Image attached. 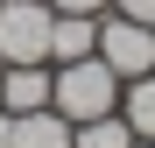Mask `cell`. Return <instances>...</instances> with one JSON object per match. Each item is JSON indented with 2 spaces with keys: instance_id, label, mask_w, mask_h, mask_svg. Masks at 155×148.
Returning <instances> with one entry per match:
<instances>
[{
  "instance_id": "12",
  "label": "cell",
  "mask_w": 155,
  "mask_h": 148,
  "mask_svg": "<svg viewBox=\"0 0 155 148\" xmlns=\"http://www.w3.org/2000/svg\"><path fill=\"white\" fill-rule=\"evenodd\" d=\"M148 64H155V28H148Z\"/></svg>"
},
{
  "instance_id": "8",
  "label": "cell",
  "mask_w": 155,
  "mask_h": 148,
  "mask_svg": "<svg viewBox=\"0 0 155 148\" xmlns=\"http://www.w3.org/2000/svg\"><path fill=\"white\" fill-rule=\"evenodd\" d=\"M71 148H134V127L120 113H99V120H78L71 127Z\"/></svg>"
},
{
  "instance_id": "2",
  "label": "cell",
  "mask_w": 155,
  "mask_h": 148,
  "mask_svg": "<svg viewBox=\"0 0 155 148\" xmlns=\"http://www.w3.org/2000/svg\"><path fill=\"white\" fill-rule=\"evenodd\" d=\"M49 0H0V64H49Z\"/></svg>"
},
{
  "instance_id": "7",
  "label": "cell",
  "mask_w": 155,
  "mask_h": 148,
  "mask_svg": "<svg viewBox=\"0 0 155 148\" xmlns=\"http://www.w3.org/2000/svg\"><path fill=\"white\" fill-rule=\"evenodd\" d=\"M120 120L134 127V141H155V71L120 85Z\"/></svg>"
},
{
  "instance_id": "4",
  "label": "cell",
  "mask_w": 155,
  "mask_h": 148,
  "mask_svg": "<svg viewBox=\"0 0 155 148\" xmlns=\"http://www.w3.org/2000/svg\"><path fill=\"white\" fill-rule=\"evenodd\" d=\"M49 78H57L49 64H7L0 71V106L7 113H42L49 106Z\"/></svg>"
},
{
  "instance_id": "11",
  "label": "cell",
  "mask_w": 155,
  "mask_h": 148,
  "mask_svg": "<svg viewBox=\"0 0 155 148\" xmlns=\"http://www.w3.org/2000/svg\"><path fill=\"white\" fill-rule=\"evenodd\" d=\"M7 141H14V113L0 106V148H7Z\"/></svg>"
},
{
  "instance_id": "14",
  "label": "cell",
  "mask_w": 155,
  "mask_h": 148,
  "mask_svg": "<svg viewBox=\"0 0 155 148\" xmlns=\"http://www.w3.org/2000/svg\"><path fill=\"white\" fill-rule=\"evenodd\" d=\"M0 71H7V64H0Z\"/></svg>"
},
{
  "instance_id": "6",
  "label": "cell",
  "mask_w": 155,
  "mask_h": 148,
  "mask_svg": "<svg viewBox=\"0 0 155 148\" xmlns=\"http://www.w3.org/2000/svg\"><path fill=\"white\" fill-rule=\"evenodd\" d=\"M7 148H71V120L57 106H42V113H14V141Z\"/></svg>"
},
{
  "instance_id": "13",
  "label": "cell",
  "mask_w": 155,
  "mask_h": 148,
  "mask_svg": "<svg viewBox=\"0 0 155 148\" xmlns=\"http://www.w3.org/2000/svg\"><path fill=\"white\" fill-rule=\"evenodd\" d=\"M134 148H155V141H134Z\"/></svg>"
},
{
  "instance_id": "1",
  "label": "cell",
  "mask_w": 155,
  "mask_h": 148,
  "mask_svg": "<svg viewBox=\"0 0 155 148\" xmlns=\"http://www.w3.org/2000/svg\"><path fill=\"white\" fill-rule=\"evenodd\" d=\"M49 106H57L71 127L78 120H99V113H120V71L106 57H78V64H49Z\"/></svg>"
},
{
  "instance_id": "5",
  "label": "cell",
  "mask_w": 155,
  "mask_h": 148,
  "mask_svg": "<svg viewBox=\"0 0 155 148\" xmlns=\"http://www.w3.org/2000/svg\"><path fill=\"white\" fill-rule=\"evenodd\" d=\"M78 57H99V14H57L49 28V64H78Z\"/></svg>"
},
{
  "instance_id": "3",
  "label": "cell",
  "mask_w": 155,
  "mask_h": 148,
  "mask_svg": "<svg viewBox=\"0 0 155 148\" xmlns=\"http://www.w3.org/2000/svg\"><path fill=\"white\" fill-rule=\"evenodd\" d=\"M99 57L120 71V85L141 78V71H155V64H148V28H141V21H127V14H113V7L99 14Z\"/></svg>"
},
{
  "instance_id": "9",
  "label": "cell",
  "mask_w": 155,
  "mask_h": 148,
  "mask_svg": "<svg viewBox=\"0 0 155 148\" xmlns=\"http://www.w3.org/2000/svg\"><path fill=\"white\" fill-rule=\"evenodd\" d=\"M113 14H127V21H141V28H155V0H106Z\"/></svg>"
},
{
  "instance_id": "10",
  "label": "cell",
  "mask_w": 155,
  "mask_h": 148,
  "mask_svg": "<svg viewBox=\"0 0 155 148\" xmlns=\"http://www.w3.org/2000/svg\"><path fill=\"white\" fill-rule=\"evenodd\" d=\"M57 14H106V0H49Z\"/></svg>"
}]
</instances>
